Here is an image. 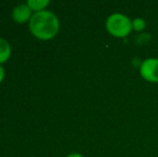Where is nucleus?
<instances>
[{
    "mask_svg": "<svg viewBox=\"0 0 158 157\" xmlns=\"http://www.w3.org/2000/svg\"><path fill=\"white\" fill-rule=\"evenodd\" d=\"M28 28L31 35L40 40H51L58 35L60 22L54 12L43 10L32 14L28 23Z\"/></svg>",
    "mask_w": 158,
    "mask_h": 157,
    "instance_id": "nucleus-1",
    "label": "nucleus"
},
{
    "mask_svg": "<svg viewBox=\"0 0 158 157\" xmlns=\"http://www.w3.org/2000/svg\"><path fill=\"white\" fill-rule=\"evenodd\" d=\"M139 73L144 81L148 83H158V58L148 57L142 60L139 67Z\"/></svg>",
    "mask_w": 158,
    "mask_h": 157,
    "instance_id": "nucleus-3",
    "label": "nucleus"
},
{
    "mask_svg": "<svg viewBox=\"0 0 158 157\" xmlns=\"http://www.w3.org/2000/svg\"><path fill=\"white\" fill-rule=\"evenodd\" d=\"M26 3L31 9L32 12L35 13V12L46 10L48 6L50 4V0H28Z\"/></svg>",
    "mask_w": 158,
    "mask_h": 157,
    "instance_id": "nucleus-6",
    "label": "nucleus"
},
{
    "mask_svg": "<svg viewBox=\"0 0 158 157\" xmlns=\"http://www.w3.org/2000/svg\"><path fill=\"white\" fill-rule=\"evenodd\" d=\"M146 28V21L142 17H135L132 19V30L137 32L143 31Z\"/></svg>",
    "mask_w": 158,
    "mask_h": 157,
    "instance_id": "nucleus-7",
    "label": "nucleus"
},
{
    "mask_svg": "<svg viewBox=\"0 0 158 157\" xmlns=\"http://www.w3.org/2000/svg\"><path fill=\"white\" fill-rule=\"evenodd\" d=\"M4 76H6V70H4L3 66L0 65V84H1L2 81L4 80Z\"/></svg>",
    "mask_w": 158,
    "mask_h": 157,
    "instance_id": "nucleus-8",
    "label": "nucleus"
},
{
    "mask_svg": "<svg viewBox=\"0 0 158 157\" xmlns=\"http://www.w3.org/2000/svg\"><path fill=\"white\" fill-rule=\"evenodd\" d=\"M66 157H84L81 153H77V152H73V153L68 154Z\"/></svg>",
    "mask_w": 158,
    "mask_h": 157,
    "instance_id": "nucleus-9",
    "label": "nucleus"
},
{
    "mask_svg": "<svg viewBox=\"0 0 158 157\" xmlns=\"http://www.w3.org/2000/svg\"><path fill=\"white\" fill-rule=\"evenodd\" d=\"M33 12L31 9L27 6V3H21L16 6L12 10V19L15 23L24 24V23H29L30 19L32 17Z\"/></svg>",
    "mask_w": 158,
    "mask_h": 157,
    "instance_id": "nucleus-4",
    "label": "nucleus"
},
{
    "mask_svg": "<svg viewBox=\"0 0 158 157\" xmlns=\"http://www.w3.org/2000/svg\"><path fill=\"white\" fill-rule=\"evenodd\" d=\"M104 26L109 35L117 39H124L132 31V19L123 13H112L106 17Z\"/></svg>",
    "mask_w": 158,
    "mask_h": 157,
    "instance_id": "nucleus-2",
    "label": "nucleus"
},
{
    "mask_svg": "<svg viewBox=\"0 0 158 157\" xmlns=\"http://www.w3.org/2000/svg\"><path fill=\"white\" fill-rule=\"evenodd\" d=\"M12 54L11 45L6 39L0 37V65H3L10 59Z\"/></svg>",
    "mask_w": 158,
    "mask_h": 157,
    "instance_id": "nucleus-5",
    "label": "nucleus"
}]
</instances>
